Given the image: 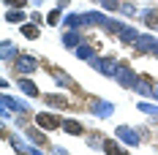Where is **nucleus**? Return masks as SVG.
I'll return each instance as SVG.
<instances>
[{
	"label": "nucleus",
	"instance_id": "nucleus-1",
	"mask_svg": "<svg viewBox=\"0 0 158 155\" xmlns=\"http://www.w3.org/2000/svg\"><path fill=\"white\" fill-rule=\"evenodd\" d=\"M35 68H38V60L30 57V55H16V57H14V71H16V76L35 74Z\"/></svg>",
	"mask_w": 158,
	"mask_h": 155
},
{
	"label": "nucleus",
	"instance_id": "nucleus-2",
	"mask_svg": "<svg viewBox=\"0 0 158 155\" xmlns=\"http://www.w3.org/2000/svg\"><path fill=\"white\" fill-rule=\"evenodd\" d=\"M114 76H117V82H120L123 87H131V90H134V87H136V79H139V74H134V68H131L128 63H120Z\"/></svg>",
	"mask_w": 158,
	"mask_h": 155
},
{
	"label": "nucleus",
	"instance_id": "nucleus-3",
	"mask_svg": "<svg viewBox=\"0 0 158 155\" xmlns=\"http://www.w3.org/2000/svg\"><path fill=\"white\" fill-rule=\"evenodd\" d=\"M35 123L41 125L44 131H57V128H63V120H60L57 114H49V112H38V114H35Z\"/></svg>",
	"mask_w": 158,
	"mask_h": 155
},
{
	"label": "nucleus",
	"instance_id": "nucleus-4",
	"mask_svg": "<svg viewBox=\"0 0 158 155\" xmlns=\"http://www.w3.org/2000/svg\"><path fill=\"white\" fill-rule=\"evenodd\" d=\"M134 47H136V52H142V55H147V52L153 55V52H156V47H158V41L153 38V35H139Z\"/></svg>",
	"mask_w": 158,
	"mask_h": 155
},
{
	"label": "nucleus",
	"instance_id": "nucleus-5",
	"mask_svg": "<svg viewBox=\"0 0 158 155\" xmlns=\"http://www.w3.org/2000/svg\"><path fill=\"white\" fill-rule=\"evenodd\" d=\"M136 93H142V95H150V93H156V82L147 76V74H139V79H136V87H134Z\"/></svg>",
	"mask_w": 158,
	"mask_h": 155
},
{
	"label": "nucleus",
	"instance_id": "nucleus-6",
	"mask_svg": "<svg viewBox=\"0 0 158 155\" xmlns=\"http://www.w3.org/2000/svg\"><path fill=\"white\" fill-rule=\"evenodd\" d=\"M90 106H93V114H98V117H109L114 109L109 101H98V98H90Z\"/></svg>",
	"mask_w": 158,
	"mask_h": 155
},
{
	"label": "nucleus",
	"instance_id": "nucleus-7",
	"mask_svg": "<svg viewBox=\"0 0 158 155\" xmlns=\"http://www.w3.org/2000/svg\"><path fill=\"white\" fill-rule=\"evenodd\" d=\"M117 139L128 141L131 147H136V144H139V136H136V133H134V128H128V125H120V128H117Z\"/></svg>",
	"mask_w": 158,
	"mask_h": 155
},
{
	"label": "nucleus",
	"instance_id": "nucleus-8",
	"mask_svg": "<svg viewBox=\"0 0 158 155\" xmlns=\"http://www.w3.org/2000/svg\"><path fill=\"white\" fill-rule=\"evenodd\" d=\"M44 104H47V106H57V109H68V98H65V95L47 93V95H44Z\"/></svg>",
	"mask_w": 158,
	"mask_h": 155
},
{
	"label": "nucleus",
	"instance_id": "nucleus-9",
	"mask_svg": "<svg viewBox=\"0 0 158 155\" xmlns=\"http://www.w3.org/2000/svg\"><path fill=\"white\" fill-rule=\"evenodd\" d=\"M142 19H144V25H147V30L158 33V8H147V11L142 14Z\"/></svg>",
	"mask_w": 158,
	"mask_h": 155
},
{
	"label": "nucleus",
	"instance_id": "nucleus-10",
	"mask_svg": "<svg viewBox=\"0 0 158 155\" xmlns=\"http://www.w3.org/2000/svg\"><path fill=\"white\" fill-rule=\"evenodd\" d=\"M25 131H27V139H30L35 147H47V136L41 133L44 128H41V131H35V128H25Z\"/></svg>",
	"mask_w": 158,
	"mask_h": 155
},
{
	"label": "nucleus",
	"instance_id": "nucleus-11",
	"mask_svg": "<svg viewBox=\"0 0 158 155\" xmlns=\"http://www.w3.org/2000/svg\"><path fill=\"white\" fill-rule=\"evenodd\" d=\"M52 74H55V82H57V84H65V87H71L74 93H82V90H79V84H77L71 76H65V74H60V71H52Z\"/></svg>",
	"mask_w": 158,
	"mask_h": 155
},
{
	"label": "nucleus",
	"instance_id": "nucleus-12",
	"mask_svg": "<svg viewBox=\"0 0 158 155\" xmlns=\"http://www.w3.org/2000/svg\"><path fill=\"white\" fill-rule=\"evenodd\" d=\"M63 131L71 133V136H82V133H85V128H82L77 120H63Z\"/></svg>",
	"mask_w": 158,
	"mask_h": 155
},
{
	"label": "nucleus",
	"instance_id": "nucleus-13",
	"mask_svg": "<svg viewBox=\"0 0 158 155\" xmlns=\"http://www.w3.org/2000/svg\"><path fill=\"white\" fill-rule=\"evenodd\" d=\"M117 35H120V41H123V44H136V38H139V33L134 30V27H123Z\"/></svg>",
	"mask_w": 158,
	"mask_h": 155
},
{
	"label": "nucleus",
	"instance_id": "nucleus-14",
	"mask_svg": "<svg viewBox=\"0 0 158 155\" xmlns=\"http://www.w3.org/2000/svg\"><path fill=\"white\" fill-rule=\"evenodd\" d=\"M19 87H22V93H25V95H30V98H35V95H38V87L33 84L30 79H19Z\"/></svg>",
	"mask_w": 158,
	"mask_h": 155
},
{
	"label": "nucleus",
	"instance_id": "nucleus-15",
	"mask_svg": "<svg viewBox=\"0 0 158 155\" xmlns=\"http://www.w3.org/2000/svg\"><path fill=\"white\" fill-rule=\"evenodd\" d=\"M6 22H14V25L25 22V11H22V8H14V11H8V14H6Z\"/></svg>",
	"mask_w": 158,
	"mask_h": 155
},
{
	"label": "nucleus",
	"instance_id": "nucleus-16",
	"mask_svg": "<svg viewBox=\"0 0 158 155\" xmlns=\"http://www.w3.org/2000/svg\"><path fill=\"white\" fill-rule=\"evenodd\" d=\"M63 44H65L68 49H74L77 44H82V41H79V33H74V30H71V33H65V35H63Z\"/></svg>",
	"mask_w": 158,
	"mask_h": 155
},
{
	"label": "nucleus",
	"instance_id": "nucleus-17",
	"mask_svg": "<svg viewBox=\"0 0 158 155\" xmlns=\"http://www.w3.org/2000/svg\"><path fill=\"white\" fill-rule=\"evenodd\" d=\"M65 25L68 27H79V25H87V22H85V14H71L65 19Z\"/></svg>",
	"mask_w": 158,
	"mask_h": 155
},
{
	"label": "nucleus",
	"instance_id": "nucleus-18",
	"mask_svg": "<svg viewBox=\"0 0 158 155\" xmlns=\"http://www.w3.org/2000/svg\"><path fill=\"white\" fill-rule=\"evenodd\" d=\"M95 3L106 11H120V0H95Z\"/></svg>",
	"mask_w": 158,
	"mask_h": 155
},
{
	"label": "nucleus",
	"instance_id": "nucleus-19",
	"mask_svg": "<svg viewBox=\"0 0 158 155\" xmlns=\"http://www.w3.org/2000/svg\"><path fill=\"white\" fill-rule=\"evenodd\" d=\"M104 153H109V155H126V153H120V147H117V141H104Z\"/></svg>",
	"mask_w": 158,
	"mask_h": 155
},
{
	"label": "nucleus",
	"instance_id": "nucleus-20",
	"mask_svg": "<svg viewBox=\"0 0 158 155\" xmlns=\"http://www.w3.org/2000/svg\"><path fill=\"white\" fill-rule=\"evenodd\" d=\"M77 57H82V60H93V47H79L77 49Z\"/></svg>",
	"mask_w": 158,
	"mask_h": 155
},
{
	"label": "nucleus",
	"instance_id": "nucleus-21",
	"mask_svg": "<svg viewBox=\"0 0 158 155\" xmlns=\"http://www.w3.org/2000/svg\"><path fill=\"white\" fill-rule=\"evenodd\" d=\"M22 35L25 38H38V27L35 25H22Z\"/></svg>",
	"mask_w": 158,
	"mask_h": 155
},
{
	"label": "nucleus",
	"instance_id": "nucleus-22",
	"mask_svg": "<svg viewBox=\"0 0 158 155\" xmlns=\"http://www.w3.org/2000/svg\"><path fill=\"white\" fill-rule=\"evenodd\" d=\"M60 11H63V8H55V11H49V16H47L49 25H57V19H60Z\"/></svg>",
	"mask_w": 158,
	"mask_h": 155
},
{
	"label": "nucleus",
	"instance_id": "nucleus-23",
	"mask_svg": "<svg viewBox=\"0 0 158 155\" xmlns=\"http://www.w3.org/2000/svg\"><path fill=\"white\" fill-rule=\"evenodd\" d=\"M11 55H14V47H11V41H6V44H3V57L8 60Z\"/></svg>",
	"mask_w": 158,
	"mask_h": 155
},
{
	"label": "nucleus",
	"instance_id": "nucleus-24",
	"mask_svg": "<svg viewBox=\"0 0 158 155\" xmlns=\"http://www.w3.org/2000/svg\"><path fill=\"white\" fill-rule=\"evenodd\" d=\"M6 3H8L11 8H25V3H27V0H6Z\"/></svg>",
	"mask_w": 158,
	"mask_h": 155
},
{
	"label": "nucleus",
	"instance_id": "nucleus-25",
	"mask_svg": "<svg viewBox=\"0 0 158 155\" xmlns=\"http://www.w3.org/2000/svg\"><path fill=\"white\" fill-rule=\"evenodd\" d=\"M120 11H123V14H134V6H131V3H120Z\"/></svg>",
	"mask_w": 158,
	"mask_h": 155
},
{
	"label": "nucleus",
	"instance_id": "nucleus-26",
	"mask_svg": "<svg viewBox=\"0 0 158 155\" xmlns=\"http://www.w3.org/2000/svg\"><path fill=\"white\" fill-rule=\"evenodd\" d=\"M139 109L147 112V114H156V106H150V104H139Z\"/></svg>",
	"mask_w": 158,
	"mask_h": 155
},
{
	"label": "nucleus",
	"instance_id": "nucleus-27",
	"mask_svg": "<svg viewBox=\"0 0 158 155\" xmlns=\"http://www.w3.org/2000/svg\"><path fill=\"white\" fill-rule=\"evenodd\" d=\"M153 55H156V57H158V47H156V52H153Z\"/></svg>",
	"mask_w": 158,
	"mask_h": 155
},
{
	"label": "nucleus",
	"instance_id": "nucleus-28",
	"mask_svg": "<svg viewBox=\"0 0 158 155\" xmlns=\"http://www.w3.org/2000/svg\"><path fill=\"white\" fill-rule=\"evenodd\" d=\"M156 98H158V84H156Z\"/></svg>",
	"mask_w": 158,
	"mask_h": 155
}]
</instances>
